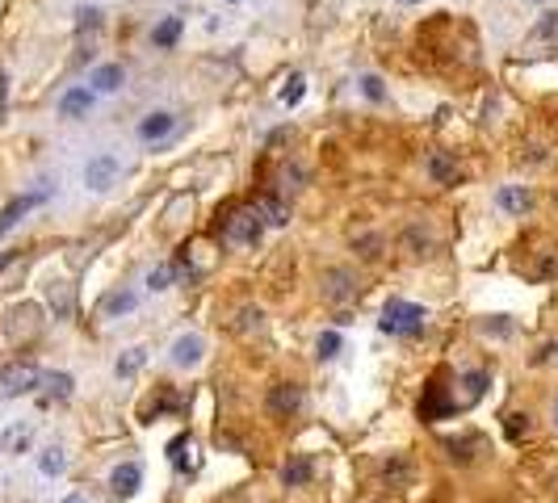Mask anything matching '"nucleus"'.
<instances>
[{"mask_svg":"<svg viewBox=\"0 0 558 503\" xmlns=\"http://www.w3.org/2000/svg\"><path fill=\"white\" fill-rule=\"evenodd\" d=\"M429 323V311L420 306V302H403V298H391L383 306V319H378V328L386 336H403V340H415L420 331Z\"/></svg>","mask_w":558,"mask_h":503,"instance_id":"obj_1","label":"nucleus"},{"mask_svg":"<svg viewBox=\"0 0 558 503\" xmlns=\"http://www.w3.org/2000/svg\"><path fill=\"white\" fill-rule=\"evenodd\" d=\"M260 236H265V219H260L256 205H239V210H231V219H227V227H223L227 244H248V248H256Z\"/></svg>","mask_w":558,"mask_h":503,"instance_id":"obj_2","label":"nucleus"},{"mask_svg":"<svg viewBox=\"0 0 558 503\" xmlns=\"http://www.w3.org/2000/svg\"><path fill=\"white\" fill-rule=\"evenodd\" d=\"M38 382H43V374L34 361H9L0 369V399H21V394L38 391Z\"/></svg>","mask_w":558,"mask_h":503,"instance_id":"obj_3","label":"nucleus"},{"mask_svg":"<svg viewBox=\"0 0 558 503\" xmlns=\"http://www.w3.org/2000/svg\"><path fill=\"white\" fill-rule=\"evenodd\" d=\"M118 173H122V159L110 156V151H101V156H93L84 164V185L93 189V193H105V189H113Z\"/></svg>","mask_w":558,"mask_h":503,"instance_id":"obj_4","label":"nucleus"},{"mask_svg":"<svg viewBox=\"0 0 558 503\" xmlns=\"http://www.w3.org/2000/svg\"><path fill=\"white\" fill-rule=\"evenodd\" d=\"M453 407H458V403H453V394H449L441 382H429V386H424V399H420V420H424V424L449 420Z\"/></svg>","mask_w":558,"mask_h":503,"instance_id":"obj_5","label":"nucleus"},{"mask_svg":"<svg viewBox=\"0 0 558 503\" xmlns=\"http://www.w3.org/2000/svg\"><path fill=\"white\" fill-rule=\"evenodd\" d=\"M306 403L303 386H294V382H277L269 391V415H277V420H290V415H298Z\"/></svg>","mask_w":558,"mask_h":503,"instance_id":"obj_6","label":"nucleus"},{"mask_svg":"<svg viewBox=\"0 0 558 503\" xmlns=\"http://www.w3.org/2000/svg\"><path fill=\"white\" fill-rule=\"evenodd\" d=\"M323 298L336 302V306L353 302L357 298V277H353L349 268H328V273H323Z\"/></svg>","mask_w":558,"mask_h":503,"instance_id":"obj_7","label":"nucleus"},{"mask_svg":"<svg viewBox=\"0 0 558 503\" xmlns=\"http://www.w3.org/2000/svg\"><path fill=\"white\" fill-rule=\"evenodd\" d=\"M47 202V193H43V189H34V193H21V197H13V202L4 205V214H0V239L9 236V231H13L17 222L26 219V214H30L34 205H43Z\"/></svg>","mask_w":558,"mask_h":503,"instance_id":"obj_8","label":"nucleus"},{"mask_svg":"<svg viewBox=\"0 0 558 503\" xmlns=\"http://www.w3.org/2000/svg\"><path fill=\"white\" fill-rule=\"evenodd\" d=\"M139 487H143V466H139V461H122V466L110 470V491L118 499H130Z\"/></svg>","mask_w":558,"mask_h":503,"instance_id":"obj_9","label":"nucleus"},{"mask_svg":"<svg viewBox=\"0 0 558 503\" xmlns=\"http://www.w3.org/2000/svg\"><path fill=\"white\" fill-rule=\"evenodd\" d=\"M168 461H173L176 474H185V478L202 470V457H198V445H193V437H185V432H181V437L168 445Z\"/></svg>","mask_w":558,"mask_h":503,"instance_id":"obj_10","label":"nucleus"},{"mask_svg":"<svg viewBox=\"0 0 558 503\" xmlns=\"http://www.w3.org/2000/svg\"><path fill=\"white\" fill-rule=\"evenodd\" d=\"M202 352H206V344H202V336H193V331H185V336H176L173 340V365L176 369L202 365Z\"/></svg>","mask_w":558,"mask_h":503,"instance_id":"obj_11","label":"nucleus"},{"mask_svg":"<svg viewBox=\"0 0 558 503\" xmlns=\"http://www.w3.org/2000/svg\"><path fill=\"white\" fill-rule=\"evenodd\" d=\"M483 449H487V440L478 437V432H466V437H449L446 440L449 461H458V466H470V461H475Z\"/></svg>","mask_w":558,"mask_h":503,"instance_id":"obj_12","label":"nucleus"},{"mask_svg":"<svg viewBox=\"0 0 558 503\" xmlns=\"http://www.w3.org/2000/svg\"><path fill=\"white\" fill-rule=\"evenodd\" d=\"M89 110H93V89H84V84H76V89H67L59 97V118H67V122L89 118Z\"/></svg>","mask_w":558,"mask_h":503,"instance_id":"obj_13","label":"nucleus"},{"mask_svg":"<svg viewBox=\"0 0 558 503\" xmlns=\"http://www.w3.org/2000/svg\"><path fill=\"white\" fill-rule=\"evenodd\" d=\"M173 130H176V113L156 110V113H147L143 122H139V139H143V143H164Z\"/></svg>","mask_w":558,"mask_h":503,"instance_id":"obj_14","label":"nucleus"},{"mask_svg":"<svg viewBox=\"0 0 558 503\" xmlns=\"http://www.w3.org/2000/svg\"><path fill=\"white\" fill-rule=\"evenodd\" d=\"M89 84H93V93H118L127 84V72H122V63H101V67H93Z\"/></svg>","mask_w":558,"mask_h":503,"instance_id":"obj_15","label":"nucleus"},{"mask_svg":"<svg viewBox=\"0 0 558 503\" xmlns=\"http://www.w3.org/2000/svg\"><path fill=\"white\" fill-rule=\"evenodd\" d=\"M311 474H315V461H311L306 453H294L286 466H282V483H286V487H306Z\"/></svg>","mask_w":558,"mask_h":503,"instance_id":"obj_16","label":"nucleus"},{"mask_svg":"<svg viewBox=\"0 0 558 503\" xmlns=\"http://www.w3.org/2000/svg\"><path fill=\"white\" fill-rule=\"evenodd\" d=\"M495 205L508 210V214H525L529 205H533V193H529L525 185H504L500 193H495Z\"/></svg>","mask_w":558,"mask_h":503,"instance_id":"obj_17","label":"nucleus"},{"mask_svg":"<svg viewBox=\"0 0 558 503\" xmlns=\"http://www.w3.org/2000/svg\"><path fill=\"white\" fill-rule=\"evenodd\" d=\"M30 440H34V428L17 420V424H9L4 432H0V453H26Z\"/></svg>","mask_w":558,"mask_h":503,"instance_id":"obj_18","label":"nucleus"},{"mask_svg":"<svg viewBox=\"0 0 558 503\" xmlns=\"http://www.w3.org/2000/svg\"><path fill=\"white\" fill-rule=\"evenodd\" d=\"M38 386H47V391H43V403H67L76 382H72V374H43Z\"/></svg>","mask_w":558,"mask_h":503,"instance_id":"obj_19","label":"nucleus"},{"mask_svg":"<svg viewBox=\"0 0 558 503\" xmlns=\"http://www.w3.org/2000/svg\"><path fill=\"white\" fill-rule=\"evenodd\" d=\"M429 176L432 181H437V185H458V164H453V159L446 156V151H432L429 156Z\"/></svg>","mask_w":558,"mask_h":503,"instance_id":"obj_20","label":"nucleus"},{"mask_svg":"<svg viewBox=\"0 0 558 503\" xmlns=\"http://www.w3.org/2000/svg\"><path fill=\"white\" fill-rule=\"evenodd\" d=\"M256 210H260V219L269 222V227H286L290 222V205L282 202V197H273V193H265V197L256 202Z\"/></svg>","mask_w":558,"mask_h":503,"instance_id":"obj_21","label":"nucleus"},{"mask_svg":"<svg viewBox=\"0 0 558 503\" xmlns=\"http://www.w3.org/2000/svg\"><path fill=\"white\" fill-rule=\"evenodd\" d=\"M181 30H185V26H181V17H164L156 30H151V43H156L159 50H168V47L181 43Z\"/></svg>","mask_w":558,"mask_h":503,"instance_id":"obj_22","label":"nucleus"},{"mask_svg":"<svg viewBox=\"0 0 558 503\" xmlns=\"http://www.w3.org/2000/svg\"><path fill=\"white\" fill-rule=\"evenodd\" d=\"M38 470H43V478H59V474L67 470V453L59 445H47L43 457H38Z\"/></svg>","mask_w":558,"mask_h":503,"instance_id":"obj_23","label":"nucleus"},{"mask_svg":"<svg viewBox=\"0 0 558 503\" xmlns=\"http://www.w3.org/2000/svg\"><path fill=\"white\" fill-rule=\"evenodd\" d=\"M135 306H139V298H135L130 290H113V294H105V298H101V311L110 314V319H113V314H130Z\"/></svg>","mask_w":558,"mask_h":503,"instance_id":"obj_24","label":"nucleus"},{"mask_svg":"<svg viewBox=\"0 0 558 503\" xmlns=\"http://www.w3.org/2000/svg\"><path fill=\"white\" fill-rule=\"evenodd\" d=\"M487 382H492V377L483 374V369H475V374H466V377H462V399H458V403H462V407L478 403V399H483V391H487Z\"/></svg>","mask_w":558,"mask_h":503,"instance_id":"obj_25","label":"nucleus"},{"mask_svg":"<svg viewBox=\"0 0 558 503\" xmlns=\"http://www.w3.org/2000/svg\"><path fill=\"white\" fill-rule=\"evenodd\" d=\"M181 277V265H156L151 273H147V290H173V282Z\"/></svg>","mask_w":558,"mask_h":503,"instance_id":"obj_26","label":"nucleus"},{"mask_svg":"<svg viewBox=\"0 0 558 503\" xmlns=\"http://www.w3.org/2000/svg\"><path fill=\"white\" fill-rule=\"evenodd\" d=\"M303 97H306V80L298 76V72H294V76H290L286 84H282V93H277V101H282V105H290V110H294V105H298Z\"/></svg>","mask_w":558,"mask_h":503,"instance_id":"obj_27","label":"nucleus"},{"mask_svg":"<svg viewBox=\"0 0 558 503\" xmlns=\"http://www.w3.org/2000/svg\"><path fill=\"white\" fill-rule=\"evenodd\" d=\"M143 361H147V352H143V348H130L127 357H118V365H113V374H118V377H135L139 369H143Z\"/></svg>","mask_w":558,"mask_h":503,"instance_id":"obj_28","label":"nucleus"},{"mask_svg":"<svg viewBox=\"0 0 558 503\" xmlns=\"http://www.w3.org/2000/svg\"><path fill=\"white\" fill-rule=\"evenodd\" d=\"M315 357L319 361H332V357H340V331H323L315 340Z\"/></svg>","mask_w":558,"mask_h":503,"instance_id":"obj_29","label":"nucleus"},{"mask_svg":"<svg viewBox=\"0 0 558 503\" xmlns=\"http://www.w3.org/2000/svg\"><path fill=\"white\" fill-rule=\"evenodd\" d=\"M76 30L80 34H97V30H101V9H80V13H76Z\"/></svg>","mask_w":558,"mask_h":503,"instance_id":"obj_30","label":"nucleus"},{"mask_svg":"<svg viewBox=\"0 0 558 503\" xmlns=\"http://www.w3.org/2000/svg\"><path fill=\"white\" fill-rule=\"evenodd\" d=\"M508 440H525L529 432H533V424H529V415H521V411H516V415H508Z\"/></svg>","mask_w":558,"mask_h":503,"instance_id":"obj_31","label":"nucleus"},{"mask_svg":"<svg viewBox=\"0 0 558 503\" xmlns=\"http://www.w3.org/2000/svg\"><path fill=\"white\" fill-rule=\"evenodd\" d=\"M361 93H366L369 101H386V84L378 76H361Z\"/></svg>","mask_w":558,"mask_h":503,"instance_id":"obj_32","label":"nucleus"},{"mask_svg":"<svg viewBox=\"0 0 558 503\" xmlns=\"http://www.w3.org/2000/svg\"><path fill=\"white\" fill-rule=\"evenodd\" d=\"M50 306H55V314H59V319H64V314H72V298H67L64 285H55V290H50Z\"/></svg>","mask_w":558,"mask_h":503,"instance_id":"obj_33","label":"nucleus"},{"mask_svg":"<svg viewBox=\"0 0 558 503\" xmlns=\"http://www.w3.org/2000/svg\"><path fill=\"white\" fill-rule=\"evenodd\" d=\"M173 407H176V394L159 391V399H151V407H147V415H164V411H173Z\"/></svg>","mask_w":558,"mask_h":503,"instance_id":"obj_34","label":"nucleus"},{"mask_svg":"<svg viewBox=\"0 0 558 503\" xmlns=\"http://www.w3.org/2000/svg\"><path fill=\"white\" fill-rule=\"evenodd\" d=\"M533 34H538V38H558V13H546Z\"/></svg>","mask_w":558,"mask_h":503,"instance_id":"obj_35","label":"nucleus"},{"mask_svg":"<svg viewBox=\"0 0 558 503\" xmlns=\"http://www.w3.org/2000/svg\"><path fill=\"white\" fill-rule=\"evenodd\" d=\"M386 478H391V483H403V478H407V461H403V457H395V461H386Z\"/></svg>","mask_w":558,"mask_h":503,"instance_id":"obj_36","label":"nucleus"},{"mask_svg":"<svg viewBox=\"0 0 558 503\" xmlns=\"http://www.w3.org/2000/svg\"><path fill=\"white\" fill-rule=\"evenodd\" d=\"M260 319H265V314H260V311H252V306H248V311H239V331H252V328H260Z\"/></svg>","mask_w":558,"mask_h":503,"instance_id":"obj_37","label":"nucleus"},{"mask_svg":"<svg viewBox=\"0 0 558 503\" xmlns=\"http://www.w3.org/2000/svg\"><path fill=\"white\" fill-rule=\"evenodd\" d=\"M554 273H558V260H554V256H542V265L533 268V277H538V282H546V277H554Z\"/></svg>","mask_w":558,"mask_h":503,"instance_id":"obj_38","label":"nucleus"},{"mask_svg":"<svg viewBox=\"0 0 558 503\" xmlns=\"http://www.w3.org/2000/svg\"><path fill=\"white\" fill-rule=\"evenodd\" d=\"M4 101H9V76L0 72V113H4Z\"/></svg>","mask_w":558,"mask_h":503,"instance_id":"obj_39","label":"nucleus"},{"mask_svg":"<svg viewBox=\"0 0 558 503\" xmlns=\"http://www.w3.org/2000/svg\"><path fill=\"white\" fill-rule=\"evenodd\" d=\"M59 503H89V499H84L80 491H72V495H67V499H59Z\"/></svg>","mask_w":558,"mask_h":503,"instance_id":"obj_40","label":"nucleus"},{"mask_svg":"<svg viewBox=\"0 0 558 503\" xmlns=\"http://www.w3.org/2000/svg\"><path fill=\"white\" fill-rule=\"evenodd\" d=\"M399 4H420V0H399Z\"/></svg>","mask_w":558,"mask_h":503,"instance_id":"obj_41","label":"nucleus"},{"mask_svg":"<svg viewBox=\"0 0 558 503\" xmlns=\"http://www.w3.org/2000/svg\"><path fill=\"white\" fill-rule=\"evenodd\" d=\"M554 424H558V399H554Z\"/></svg>","mask_w":558,"mask_h":503,"instance_id":"obj_42","label":"nucleus"},{"mask_svg":"<svg viewBox=\"0 0 558 503\" xmlns=\"http://www.w3.org/2000/svg\"><path fill=\"white\" fill-rule=\"evenodd\" d=\"M227 4H239V0H227Z\"/></svg>","mask_w":558,"mask_h":503,"instance_id":"obj_43","label":"nucleus"},{"mask_svg":"<svg viewBox=\"0 0 558 503\" xmlns=\"http://www.w3.org/2000/svg\"><path fill=\"white\" fill-rule=\"evenodd\" d=\"M538 4H546V0H538Z\"/></svg>","mask_w":558,"mask_h":503,"instance_id":"obj_44","label":"nucleus"}]
</instances>
